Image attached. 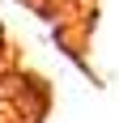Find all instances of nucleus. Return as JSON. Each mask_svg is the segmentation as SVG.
I'll return each instance as SVG.
<instances>
[{"instance_id":"1","label":"nucleus","mask_w":119,"mask_h":123,"mask_svg":"<svg viewBox=\"0 0 119 123\" xmlns=\"http://www.w3.org/2000/svg\"><path fill=\"white\" fill-rule=\"evenodd\" d=\"M0 123H13V93L4 81H0Z\"/></svg>"}]
</instances>
